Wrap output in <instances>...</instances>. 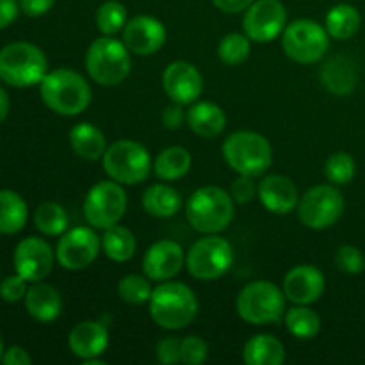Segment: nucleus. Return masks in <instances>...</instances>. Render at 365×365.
<instances>
[{"label":"nucleus","mask_w":365,"mask_h":365,"mask_svg":"<svg viewBox=\"0 0 365 365\" xmlns=\"http://www.w3.org/2000/svg\"><path fill=\"white\" fill-rule=\"evenodd\" d=\"M127 203L123 185L114 180H102L93 185L86 195L84 217L89 227L106 230L123 220Z\"/></svg>","instance_id":"obj_12"},{"label":"nucleus","mask_w":365,"mask_h":365,"mask_svg":"<svg viewBox=\"0 0 365 365\" xmlns=\"http://www.w3.org/2000/svg\"><path fill=\"white\" fill-rule=\"evenodd\" d=\"M102 163L107 177L121 185L141 184L153 170L148 150L132 139H120L107 146Z\"/></svg>","instance_id":"obj_8"},{"label":"nucleus","mask_w":365,"mask_h":365,"mask_svg":"<svg viewBox=\"0 0 365 365\" xmlns=\"http://www.w3.org/2000/svg\"><path fill=\"white\" fill-rule=\"evenodd\" d=\"M259 200L264 209L284 216L298 207L299 195L294 182L284 175H267L259 184Z\"/></svg>","instance_id":"obj_21"},{"label":"nucleus","mask_w":365,"mask_h":365,"mask_svg":"<svg viewBox=\"0 0 365 365\" xmlns=\"http://www.w3.org/2000/svg\"><path fill=\"white\" fill-rule=\"evenodd\" d=\"M163 125L170 130H177L184 125V121H187V113H184V106L180 103H171V106L164 107L163 110Z\"/></svg>","instance_id":"obj_43"},{"label":"nucleus","mask_w":365,"mask_h":365,"mask_svg":"<svg viewBox=\"0 0 365 365\" xmlns=\"http://www.w3.org/2000/svg\"><path fill=\"white\" fill-rule=\"evenodd\" d=\"M102 250V242L93 227H75L64 232L56 248V259L68 271H81L91 266Z\"/></svg>","instance_id":"obj_13"},{"label":"nucleus","mask_w":365,"mask_h":365,"mask_svg":"<svg viewBox=\"0 0 365 365\" xmlns=\"http://www.w3.org/2000/svg\"><path fill=\"white\" fill-rule=\"evenodd\" d=\"M157 360L164 365H177L182 362V341L177 337H164L157 342Z\"/></svg>","instance_id":"obj_40"},{"label":"nucleus","mask_w":365,"mask_h":365,"mask_svg":"<svg viewBox=\"0 0 365 365\" xmlns=\"http://www.w3.org/2000/svg\"><path fill=\"white\" fill-rule=\"evenodd\" d=\"M7 114H9V96H7V93L0 86V125L6 121Z\"/></svg>","instance_id":"obj_48"},{"label":"nucleus","mask_w":365,"mask_h":365,"mask_svg":"<svg viewBox=\"0 0 365 365\" xmlns=\"http://www.w3.org/2000/svg\"><path fill=\"white\" fill-rule=\"evenodd\" d=\"M25 294H27V280L18 273L0 282V298L4 302L16 303L20 299H25Z\"/></svg>","instance_id":"obj_42"},{"label":"nucleus","mask_w":365,"mask_h":365,"mask_svg":"<svg viewBox=\"0 0 365 365\" xmlns=\"http://www.w3.org/2000/svg\"><path fill=\"white\" fill-rule=\"evenodd\" d=\"M252 52V39L245 32H230L223 36V39L217 45V56L221 63L227 66H237L242 64L250 57Z\"/></svg>","instance_id":"obj_34"},{"label":"nucleus","mask_w":365,"mask_h":365,"mask_svg":"<svg viewBox=\"0 0 365 365\" xmlns=\"http://www.w3.org/2000/svg\"><path fill=\"white\" fill-rule=\"evenodd\" d=\"M356 173V163L348 152H335L324 163V175L334 185H346Z\"/></svg>","instance_id":"obj_37"},{"label":"nucleus","mask_w":365,"mask_h":365,"mask_svg":"<svg viewBox=\"0 0 365 365\" xmlns=\"http://www.w3.org/2000/svg\"><path fill=\"white\" fill-rule=\"evenodd\" d=\"M41 100L59 116H78L91 102V88L78 71L59 68L48 71L39 82Z\"/></svg>","instance_id":"obj_1"},{"label":"nucleus","mask_w":365,"mask_h":365,"mask_svg":"<svg viewBox=\"0 0 365 365\" xmlns=\"http://www.w3.org/2000/svg\"><path fill=\"white\" fill-rule=\"evenodd\" d=\"M143 209L159 220L173 217L182 209V196L170 184H153L143 192Z\"/></svg>","instance_id":"obj_27"},{"label":"nucleus","mask_w":365,"mask_h":365,"mask_svg":"<svg viewBox=\"0 0 365 365\" xmlns=\"http://www.w3.org/2000/svg\"><path fill=\"white\" fill-rule=\"evenodd\" d=\"M150 317L164 330H182L195 321L198 299L195 292L180 282H160L148 302Z\"/></svg>","instance_id":"obj_2"},{"label":"nucleus","mask_w":365,"mask_h":365,"mask_svg":"<svg viewBox=\"0 0 365 365\" xmlns=\"http://www.w3.org/2000/svg\"><path fill=\"white\" fill-rule=\"evenodd\" d=\"M56 0H20L21 13L31 18L43 16L53 7Z\"/></svg>","instance_id":"obj_44"},{"label":"nucleus","mask_w":365,"mask_h":365,"mask_svg":"<svg viewBox=\"0 0 365 365\" xmlns=\"http://www.w3.org/2000/svg\"><path fill=\"white\" fill-rule=\"evenodd\" d=\"M25 309L38 323H52L61 316L63 299L56 287L43 282H34L25 294Z\"/></svg>","instance_id":"obj_22"},{"label":"nucleus","mask_w":365,"mask_h":365,"mask_svg":"<svg viewBox=\"0 0 365 365\" xmlns=\"http://www.w3.org/2000/svg\"><path fill=\"white\" fill-rule=\"evenodd\" d=\"M360 25H362V16H360L359 9L351 4H337L331 7L327 14V32L330 38L339 39V41H346V39L353 38L359 32Z\"/></svg>","instance_id":"obj_31"},{"label":"nucleus","mask_w":365,"mask_h":365,"mask_svg":"<svg viewBox=\"0 0 365 365\" xmlns=\"http://www.w3.org/2000/svg\"><path fill=\"white\" fill-rule=\"evenodd\" d=\"M284 294L294 305H312L323 296L327 289L323 271L310 264L296 266L285 274Z\"/></svg>","instance_id":"obj_19"},{"label":"nucleus","mask_w":365,"mask_h":365,"mask_svg":"<svg viewBox=\"0 0 365 365\" xmlns=\"http://www.w3.org/2000/svg\"><path fill=\"white\" fill-rule=\"evenodd\" d=\"M223 159L237 175L262 177L273 164V148L262 134L239 130L223 143Z\"/></svg>","instance_id":"obj_5"},{"label":"nucleus","mask_w":365,"mask_h":365,"mask_svg":"<svg viewBox=\"0 0 365 365\" xmlns=\"http://www.w3.org/2000/svg\"><path fill=\"white\" fill-rule=\"evenodd\" d=\"M335 266L346 274H360L365 269V255L356 246H339L335 252Z\"/></svg>","instance_id":"obj_38"},{"label":"nucleus","mask_w":365,"mask_h":365,"mask_svg":"<svg viewBox=\"0 0 365 365\" xmlns=\"http://www.w3.org/2000/svg\"><path fill=\"white\" fill-rule=\"evenodd\" d=\"M285 298L284 289L274 285L273 282L257 280L246 285L239 292L235 299V309L239 317L248 324L255 327H266L274 324L285 316Z\"/></svg>","instance_id":"obj_7"},{"label":"nucleus","mask_w":365,"mask_h":365,"mask_svg":"<svg viewBox=\"0 0 365 365\" xmlns=\"http://www.w3.org/2000/svg\"><path fill=\"white\" fill-rule=\"evenodd\" d=\"M109 346V330L98 321H82L71 328L68 348L82 362L100 359Z\"/></svg>","instance_id":"obj_20"},{"label":"nucleus","mask_w":365,"mask_h":365,"mask_svg":"<svg viewBox=\"0 0 365 365\" xmlns=\"http://www.w3.org/2000/svg\"><path fill=\"white\" fill-rule=\"evenodd\" d=\"M234 264V250L227 239L209 234L198 239L185 255V267L196 280L212 282L225 277Z\"/></svg>","instance_id":"obj_10"},{"label":"nucleus","mask_w":365,"mask_h":365,"mask_svg":"<svg viewBox=\"0 0 365 365\" xmlns=\"http://www.w3.org/2000/svg\"><path fill=\"white\" fill-rule=\"evenodd\" d=\"M253 2H255V0H212V4L217 9L228 14L242 13V11L248 9Z\"/></svg>","instance_id":"obj_47"},{"label":"nucleus","mask_w":365,"mask_h":365,"mask_svg":"<svg viewBox=\"0 0 365 365\" xmlns=\"http://www.w3.org/2000/svg\"><path fill=\"white\" fill-rule=\"evenodd\" d=\"M70 146L82 160L95 163L102 159L107 150L103 132L91 123H77L70 130Z\"/></svg>","instance_id":"obj_25"},{"label":"nucleus","mask_w":365,"mask_h":365,"mask_svg":"<svg viewBox=\"0 0 365 365\" xmlns=\"http://www.w3.org/2000/svg\"><path fill=\"white\" fill-rule=\"evenodd\" d=\"M152 291L153 287L146 274H127L118 284V294H120L121 302L128 303V305L148 303Z\"/></svg>","instance_id":"obj_36"},{"label":"nucleus","mask_w":365,"mask_h":365,"mask_svg":"<svg viewBox=\"0 0 365 365\" xmlns=\"http://www.w3.org/2000/svg\"><path fill=\"white\" fill-rule=\"evenodd\" d=\"M319 77L321 84H323L328 91L334 93V95L337 96L351 95V91L356 86V81H359L355 63L346 56L330 57V59L321 66Z\"/></svg>","instance_id":"obj_23"},{"label":"nucleus","mask_w":365,"mask_h":365,"mask_svg":"<svg viewBox=\"0 0 365 365\" xmlns=\"http://www.w3.org/2000/svg\"><path fill=\"white\" fill-rule=\"evenodd\" d=\"M29 217L27 203L16 191H0V234H18Z\"/></svg>","instance_id":"obj_30"},{"label":"nucleus","mask_w":365,"mask_h":365,"mask_svg":"<svg viewBox=\"0 0 365 365\" xmlns=\"http://www.w3.org/2000/svg\"><path fill=\"white\" fill-rule=\"evenodd\" d=\"M86 71L96 84L113 88L130 75V50L113 36L96 38L86 52Z\"/></svg>","instance_id":"obj_4"},{"label":"nucleus","mask_w":365,"mask_h":365,"mask_svg":"<svg viewBox=\"0 0 365 365\" xmlns=\"http://www.w3.org/2000/svg\"><path fill=\"white\" fill-rule=\"evenodd\" d=\"M259 195V185H255L253 182V177H248V175H239L230 185V196L234 198L235 203H245L252 202L255 196Z\"/></svg>","instance_id":"obj_41"},{"label":"nucleus","mask_w":365,"mask_h":365,"mask_svg":"<svg viewBox=\"0 0 365 365\" xmlns=\"http://www.w3.org/2000/svg\"><path fill=\"white\" fill-rule=\"evenodd\" d=\"M168 31L163 21L150 14H139L123 27V43L134 56H152L166 43Z\"/></svg>","instance_id":"obj_17"},{"label":"nucleus","mask_w":365,"mask_h":365,"mask_svg":"<svg viewBox=\"0 0 365 365\" xmlns=\"http://www.w3.org/2000/svg\"><path fill=\"white\" fill-rule=\"evenodd\" d=\"M298 217L310 230H324L341 220L344 214V196L334 184L310 187L298 202Z\"/></svg>","instance_id":"obj_11"},{"label":"nucleus","mask_w":365,"mask_h":365,"mask_svg":"<svg viewBox=\"0 0 365 365\" xmlns=\"http://www.w3.org/2000/svg\"><path fill=\"white\" fill-rule=\"evenodd\" d=\"M20 2L18 0H0V29H6L16 20Z\"/></svg>","instance_id":"obj_45"},{"label":"nucleus","mask_w":365,"mask_h":365,"mask_svg":"<svg viewBox=\"0 0 365 365\" xmlns=\"http://www.w3.org/2000/svg\"><path fill=\"white\" fill-rule=\"evenodd\" d=\"M191 153L184 146H170L164 148L153 160V173L159 180L175 182L180 180L182 177L191 170Z\"/></svg>","instance_id":"obj_28"},{"label":"nucleus","mask_w":365,"mask_h":365,"mask_svg":"<svg viewBox=\"0 0 365 365\" xmlns=\"http://www.w3.org/2000/svg\"><path fill=\"white\" fill-rule=\"evenodd\" d=\"M102 242V252L106 257L113 262H127L134 257L135 250H138V241L132 230L121 225H114V227L106 228L100 237Z\"/></svg>","instance_id":"obj_29"},{"label":"nucleus","mask_w":365,"mask_h":365,"mask_svg":"<svg viewBox=\"0 0 365 365\" xmlns=\"http://www.w3.org/2000/svg\"><path fill=\"white\" fill-rule=\"evenodd\" d=\"M185 255L178 242L171 239L157 241L146 250L143 257V274L153 282L173 280L184 269Z\"/></svg>","instance_id":"obj_18"},{"label":"nucleus","mask_w":365,"mask_h":365,"mask_svg":"<svg viewBox=\"0 0 365 365\" xmlns=\"http://www.w3.org/2000/svg\"><path fill=\"white\" fill-rule=\"evenodd\" d=\"M53 262H56V253L41 237H25L14 250V269L31 284L45 280L52 273Z\"/></svg>","instance_id":"obj_15"},{"label":"nucleus","mask_w":365,"mask_h":365,"mask_svg":"<svg viewBox=\"0 0 365 365\" xmlns=\"http://www.w3.org/2000/svg\"><path fill=\"white\" fill-rule=\"evenodd\" d=\"M163 88L168 98L180 106H191L203 91L202 73L187 61H175L168 64L163 73Z\"/></svg>","instance_id":"obj_16"},{"label":"nucleus","mask_w":365,"mask_h":365,"mask_svg":"<svg viewBox=\"0 0 365 365\" xmlns=\"http://www.w3.org/2000/svg\"><path fill=\"white\" fill-rule=\"evenodd\" d=\"M127 7L118 0H107L96 11V29L102 32V36H114L116 32L123 31L127 25Z\"/></svg>","instance_id":"obj_35"},{"label":"nucleus","mask_w":365,"mask_h":365,"mask_svg":"<svg viewBox=\"0 0 365 365\" xmlns=\"http://www.w3.org/2000/svg\"><path fill=\"white\" fill-rule=\"evenodd\" d=\"M287 27V11L280 0H255L242 18L245 34L255 43H269Z\"/></svg>","instance_id":"obj_14"},{"label":"nucleus","mask_w":365,"mask_h":365,"mask_svg":"<svg viewBox=\"0 0 365 365\" xmlns=\"http://www.w3.org/2000/svg\"><path fill=\"white\" fill-rule=\"evenodd\" d=\"M4 353H6V349H4V341H2V335H0V364H2L4 360Z\"/></svg>","instance_id":"obj_49"},{"label":"nucleus","mask_w":365,"mask_h":365,"mask_svg":"<svg viewBox=\"0 0 365 365\" xmlns=\"http://www.w3.org/2000/svg\"><path fill=\"white\" fill-rule=\"evenodd\" d=\"M284 323L289 334L302 341L314 339L321 331L319 314L310 309V305H294L292 309L285 310Z\"/></svg>","instance_id":"obj_32"},{"label":"nucleus","mask_w":365,"mask_h":365,"mask_svg":"<svg viewBox=\"0 0 365 365\" xmlns=\"http://www.w3.org/2000/svg\"><path fill=\"white\" fill-rule=\"evenodd\" d=\"M230 192L217 185H203L189 196L185 217L196 232L203 235L220 234L230 227L235 207Z\"/></svg>","instance_id":"obj_3"},{"label":"nucleus","mask_w":365,"mask_h":365,"mask_svg":"<svg viewBox=\"0 0 365 365\" xmlns=\"http://www.w3.org/2000/svg\"><path fill=\"white\" fill-rule=\"evenodd\" d=\"M209 359V344L198 335L182 339V362L187 365H202Z\"/></svg>","instance_id":"obj_39"},{"label":"nucleus","mask_w":365,"mask_h":365,"mask_svg":"<svg viewBox=\"0 0 365 365\" xmlns=\"http://www.w3.org/2000/svg\"><path fill=\"white\" fill-rule=\"evenodd\" d=\"M48 73V61L39 46L16 41L0 50V81L13 88H31Z\"/></svg>","instance_id":"obj_6"},{"label":"nucleus","mask_w":365,"mask_h":365,"mask_svg":"<svg viewBox=\"0 0 365 365\" xmlns=\"http://www.w3.org/2000/svg\"><path fill=\"white\" fill-rule=\"evenodd\" d=\"M187 125L200 138H216L227 127V114L217 103L196 100L187 110Z\"/></svg>","instance_id":"obj_24"},{"label":"nucleus","mask_w":365,"mask_h":365,"mask_svg":"<svg viewBox=\"0 0 365 365\" xmlns=\"http://www.w3.org/2000/svg\"><path fill=\"white\" fill-rule=\"evenodd\" d=\"M330 46L327 27L317 21L302 18L289 24L282 32V48L285 56L299 64H314L323 59Z\"/></svg>","instance_id":"obj_9"},{"label":"nucleus","mask_w":365,"mask_h":365,"mask_svg":"<svg viewBox=\"0 0 365 365\" xmlns=\"http://www.w3.org/2000/svg\"><path fill=\"white\" fill-rule=\"evenodd\" d=\"M34 225L43 235L59 237L70 227V217H68V212L59 203L45 202L36 209Z\"/></svg>","instance_id":"obj_33"},{"label":"nucleus","mask_w":365,"mask_h":365,"mask_svg":"<svg viewBox=\"0 0 365 365\" xmlns=\"http://www.w3.org/2000/svg\"><path fill=\"white\" fill-rule=\"evenodd\" d=\"M2 364L6 365H31L32 359L27 353V349H24L21 346H11L9 349H6L4 353Z\"/></svg>","instance_id":"obj_46"},{"label":"nucleus","mask_w":365,"mask_h":365,"mask_svg":"<svg viewBox=\"0 0 365 365\" xmlns=\"http://www.w3.org/2000/svg\"><path fill=\"white\" fill-rule=\"evenodd\" d=\"M242 359L248 365H282L285 362V346L273 335L259 334L245 344Z\"/></svg>","instance_id":"obj_26"}]
</instances>
